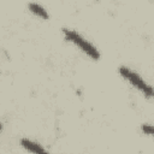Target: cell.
Returning <instances> with one entry per match:
<instances>
[{
  "label": "cell",
  "instance_id": "3",
  "mask_svg": "<svg viewBox=\"0 0 154 154\" xmlns=\"http://www.w3.org/2000/svg\"><path fill=\"white\" fill-rule=\"evenodd\" d=\"M20 144H22L23 148H25L29 152H32V153H46V149L43 147H41L38 143H36L34 141H30L28 138H22L20 140Z\"/></svg>",
  "mask_w": 154,
  "mask_h": 154
},
{
  "label": "cell",
  "instance_id": "1",
  "mask_svg": "<svg viewBox=\"0 0 154 154\" xmlns=\"http://www.w3.org/2000/svg\"><path fill=\"white\" fill-rule=\"evenodd\" d=\"M63 34L65 35V38L70 42H72L73 45H76L79 49H82L87 55H89L91 59L94 60H99L100 59V53L99 51L90 43L88 42L85 38H83L79 34H77L73 30H69V29H63Z\"/></svg>",
  "mask_w": 154,
  "mask_h": 154
},
{
  "label": "cell",
  "instance_id": "5",
  "mask_svg": "<svg viewBox=\"0 0 154 154\" xmlns=\"http://www.w3.org/2000/svg\"><path fill=\"white\" fill-rule=\"evenodd\" d=\"M142 131H143L146 135H152V134H153V128H152V125H149V124H143V125H142Z\"/></svg>",
  "mask_w": 154,
  "mask_h": 154
},
{
  "label": "cell",
  "instance_id": "2",
  "mask_svg": "<svg viewBox=\"0 0 154 154\" xmlns=\"http://www.w3.org/2000/svg\"><path fill=\"white\" fill-rule=\"evenodd\" d=\"M119 73H120L126 81H129L131 85H134L135 88H137L138 90H141V91L144 94V96L152 97V95H153V89H152V87L148 85L137 73H135L134 71H131V70H130L129 67H126V66H120V67H119Z\"/></svg>",
  "mask_w": 154,
  "mask_h": 154
},
{
  "label": "cell",
  "instance_id": "6",
  "mask_svg": "<svg viewBox=\"0 0 154 154\" xmlns=\"http://www.w3.org/2000/svg\"><path fill=\"white\" fill-rule=\"evenodd\" d=\"M2 130V125H1V123H0V131Z\"/></svg>",
  "mask_w": 154,
  "mask_h": 154
},
{
  "label": "cell",
  "instance_id": "4",
  "mask_svg": "<svg viewBox=\"0 0 154 154\" xmlns=\"http://www.w3.org/2000/svg\"><path fill=\"white\" fill-rule=\"evenodd\" d=\"M28 7H29V10H30L35 16H37V17H40V18H42V19H48V18H49L48 12H47L41 5H38V4H36V2H30V4L28 5Z\"/></svg>",
  "mask_w": 154,
  "mask_h": 154
}]
</instances>
